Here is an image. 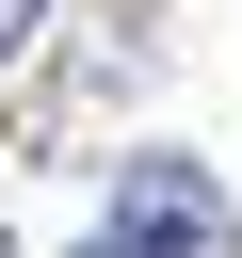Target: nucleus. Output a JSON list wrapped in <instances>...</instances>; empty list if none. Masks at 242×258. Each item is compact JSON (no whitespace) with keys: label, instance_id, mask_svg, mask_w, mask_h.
I'll return each mask as SVG.
<instances>
[{"label":"nucleus","instance_id":"obj_1","mask_svg":"<svg viewBox=\"0 0 242 258\" xmlns=\"http://www.w3.org/2000/svg\"><path fill=\"white\" fill-rule=\"evenodd\" d=\"M97 226H113V242H145V258H242V194H226L194 145H129V161H113V194H97Z\"/></svg>","mask_w":242,"mask_h":258},{"label":"nucleus","instance_id":"obj_2","mask_svg":"<svg viewBox=\"0 0 242 258\" xmlns=\"http://www.w3.org/2000/svg\"><path fill=\"white\" fill-rule=\"evenodd\" d=\"M32 32H48V0H0V64H32Z\"/></svg>","mask_w":242,"mask_h":258},{"label":"nucleus","instance_id":"obj_3","mask_svg":"<svg viewBox=\"0 0 242 258\" xmlns=\"http://www.w3.org/2000/svg\"><path fill=\"white\" fill-rule=\"evenodd\" d=\"M81 258H145V242H113V226H97V242H81Z\"/></svg>","mask_w":242,"mask_h":258}]
</instances>
